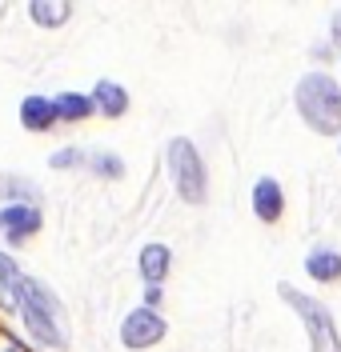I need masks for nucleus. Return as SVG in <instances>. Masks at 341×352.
<instances>
[{
  "label": "nucleus",
  "mask_w": 341,
  "mask_h": 352,
  "mask_svg": "<svg viewBox=\"0 0 341 352\" xmlns=\"http://www.w3.org/2000/svg\"><path fill=\"white\" fill-rule=\"evenodd\" d=\"M17 312L24 316L28 332L45 344V349H65L68 344V316L61 300L52 296V288L24 276L21 288H17Z\"/></svg>",
  "instance_id": "obj_1"
},
{
  "label": "nucleus",
  "mask_w": 341,
  "mask_h": 352,
  "mask_svg": "<svg viewBox=\"0 0 341 352\" xmlns=\"http://www.w3.org/2000/svg\"><path fill=\"white\" fill-rule=\"evenodd\" d=\"M297 109L301 116L321 132H341V88L325 76V72H309L301 85H297Z\"/></svg>",
  "instance_id": "obj_2"
},
{
  "label": "nucleus",
  "mask_w": 341,
  "mask_h": 352,
  "mask_svg": "<svg viewBox=\"0 0 341 352\" xmlns=\"http://www.w3.org/2000/svg\"><path fill=\"white\" fill-rule=\"evenodd\" d=\"M281 300L289 308H297V316L305 320V332H309V340H313V352H341V336L333 329V316H329V308L313 300V296H305V292H297L293 285H281Z\"/></svg>",
  "instance_id": "obj_3"
},
{
  "label": "nucleus",
  "mask_w": 341,
  "mask_h": 352,
  "mask_svg": "<svg viewBox=\"0 0 341 352\" xmlns=\"http://www.w3.org/2000/svg\"><path fill=\"white\" fill-rule=\"evenodd\" d=\"M169 168H173V184L189 204H201L205 200V164L197 148L189 140H173L169 144Z\"/></svg>",
  "instance_id": "obj_4"
},
{
  "label": "nucleus",
  "mask_w": 341,
  "mask_h": 352,
  "mask_svg": "<svg viewBox=\"0 0 341 352\" xmlns=\"http://www.w3.org/2000/svg\"><path fill=\"white\" fill-rule=\"evenodd\" d=\"M161 336H165V320H161L153 308H136V312L125 316V324H121V340L129 349H149V344H157Z\"/></svg>",
  "instance_id": "obj_5"
},
{
  "label": "nucleus",
  "mask_w": 341,
  "mask_h": 352,
  "mask_svg": "<svg viewBox=\"0 0 341 352\" xmlns=\"http://www.w3.org/2000/svg\"><path fill=\"white\" fill-rule=\"evenodd\" d=\"M41 228V212L28 208V204H12V208H0V232L12 236V241H24Z\"/></svg>",
  "instance_id": "obj_6"
},
{
  "label": "nucleus",
  "mask_w": 341,
  "mask_h": 352,
  "mask_svg": "<svg viewBox=\"0 0 341 352\" xmlns=\"http://www.w3.org/2000/svg\"><path fill=\"white\" fill-rule=\"evenodd\" d=\"M281 204H285V200H281V184L269 180V176H265V180H257V188H253V212L273 224V220L281 217Z\"/></svg>",
  "instance_id": "obj_7"
},
{
  "label": "nucleus",
  "mask_w": 341,
  "mask_h": 352,
  "mask_svg": "<svg viewBox=\"0 0 341 352\" xmlns=\"http://www.w3.org/2000/svg\"><path fill=\"white\" fill-rule=\"evenodd\" d=\"M89 100H92V109L109 112V116H121V112L129 109V92H125L121 85H113V80H101Z\"/></svg>",
  "instance_id": "obj_8"
},
{
  "label": "nucleus",
  "mask_w": 341,
  "mask_h": 352,
  "mask_svg": "<svg viewBox=\"0 0 341 352\" xmlns=\"http://www.w3.org/2000/svg\"><path fill=\"white\" fill-rule=\"evenodd\" d=\"M21 120H24V129L41 132L56 120V109H52V100H45V96H28L21 104Z\"/></svg>",
  "instance_id": "obj_9"
},
{
  "label": "nucleus",
  "mask_w": 341,
  "mask_h": 352,
  "mask_svg": "<svg viewBox=\"0 0 341 352\" xmlns=\"http://www.w3.org/2000/svg\"><path fill=\"white\" fill-rule=\"evenodd\" d=\"M305 272H309L313 280H338L341 276V256L333 252V248H313L309 261H305Z\"/></svg>",
  "instance_id": "obj_10"
},
{
  "label": "nucleus",
  "mask_w": 341,
  "mask_h": 352,
  "mask_svg": "<svg viewBox=\"0 0 341 352\" xmlns=\"http://www.w3.org/2000/svg\"><path fill=\"white\" fill-rule=\"evenodd\" d=\"M165 272H169V248H165V244H149V248L141 252V276H145L149 285H161Z\"/></svg>",
  "instance_id": "obj_11"
},
{
  "label": "nucleus",
  "mask_w": 341,
  "mask_h": 352,
  "mask_svg": "<svg viewBox=\"0 0 341 352\" xmlns=\"http://www.w3.org/2000/svg\"><path fill=\"white\" fill-rule=\"evenodd\" d=\"M24 272L17 268V261H8L4 252H0V305L4 308H17V288H21Z\"/></svg>",
  "instance_id": "obj_12"
},
{
  "label": "nucleus",
  "mask_w": 341,
  "mask_h": 352,
  "mask_svg": "<svg viewBox=\"0 0 341 352\" xmlns=\"http://www.w3.org/2000/svg\"><path fill=\"white\" fill-rule=\"evenodd\" d=\"M52 109H56L61 120H81V116H89L92 112V100L89 96H81V92H65V96L52 100Z\"/></svg>",
  "instance_id": "obj_13"
},
{
  "label": "nucleus",
  "mask_w": 341,
  "mask_h": 352,
  "mask_svg": "<svg viewBox=\"0 0 341 352\" xmlns=\"http://www.w3.org/2000/svg\"><path fill=\"white\" fill-rule=\"evenodd\" d=\"M68 16H72V8H68L65 0H37V4H32V21L48 24V28H52V24H65Z\"/></svg>",
  "instance_id": "obj_14"
},
{
  "label": "nucleus",
  "mask_w": 341,
  "mask_h": 352,
  "mask_svg": "<svg viewBox=\"0 0 341 352\" xmlns=\"http://www.w3.org/2000/svg\"><path fill=\"white\" fill-rule=\"evenodd\" d=\"M96 173H101V176H121V173H125V168H121V156L101 153V156H96Z\"/></svg>",
  "instance_id": "obj_15"
},
{
  "label": "nucleus",
  "mask_w": 341,
  "mask_h": 352,
  "mask_svg": "<svg viewBox=\"0 0 341 352\" xmlns=\"http://www.w3.org/2000/svg\"><path fill=\"white\" fill-rule=\"evenodd\" d=\"M0 352H28V349H24L17 336H8V332L0 329Z\"/></svg>",
  "instance_id": "obj_16"
},
{
  "label": "nucleus",
  "mask_w": 341,
  "mask_h": 352,
  "mask_svg": "<svg viewBox=\"0 0 341 352\" xmlns=\"http://www.w3.org/2000/svg\"><path fill=\"white\" fill-rule=\"evenodd\" d=\"M72 160H81V153H76V148H65V153L52 156V164H56V168H72Z\"/></svg>",
  "instance_id": "obj_17"
},
{
  "label": "nucleus",
  "mask_w": 341,
  "mask_h": 352,
  "mask_svg": "<svg viewBox=\"0 0 341 352\" xmlns=\"http://www.w3.org/2000/svg\"><path fill=\"white\" fill-rule=\"evenodd\" d=\"M145 300H149V308H153V305L161 300V288H157V285H149V292H145Z\"/></svg>",
  "instance_id": "obj_18"
},
{
  "label": "nucleus",
  "mask_w": 341,
  "mask_h": 352,
  "mask_svg": "<svg viewBox=\"0 0 341 352\" xmlns=\"http://www.w3.org/2000/svg\"><path fill=\"white\" fill-rule=\"evenodd\" d=\"M333 41L341 44V12H338V16H333Z\"/></svg>",
  "instance_id": "obj_19"
}]
</instances>
